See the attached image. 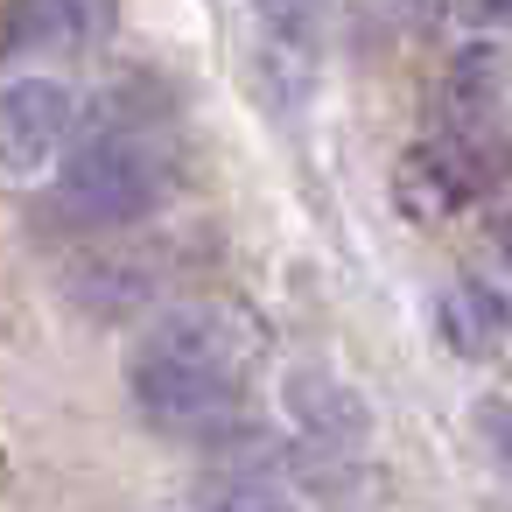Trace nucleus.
Masks as SVG:
<instances>
[{
  "label": "nucleus",
  "instance_id": "nucleus-7",
  "mask_svg": "<svg viewBox=\"0 0 512 512\" xmlns=\"http://www.w3.org/2000/svg\"><path fill=\"white\" fill-rule=\"evenodd\" d=\"M442 92H449V127L463 134H498L505 106H512V50L498 36H477L449 57L442 71Z\"/></svg>",
  "mask_w": 512,
  "mask_h": 512
},
{
  "label": "nucleus",
  "instance_id": "nucleus-3",
  "mask_svg": "<svg viewBox=\"0 0 512 512\" xmlns=\"http://www.w3.org/2000/svg\"><path fill=\"white\" fill-rule=\"evenodd\" d=\"M491 134H463V127H442L428 141H414L393 169V197L414 225H442L456 218L463 204H477L491 190V162H484Z\"/></svg>",
  "mask_w": 512,
  "mask_h": 512
},
{
  "label": "nucleus",
  "instance_id": "nucleus-2",
  "mask_svg": "<svg viewBox=\"0 0 512 512\" xmlns=\"http://www.w3.org/2000/svg\"><path fill=\"white\" fill-rule=\"evenodd\" d=\"M162 197H169V155L141 127H99L71 141V155L57 162V204L92 232H127L148 211H162Z\"/></svg>",
  "mask_w": 512,
  "mask_h": 512
},
{
  "label": "nucleus",
  "instance_id": "nucleus-11",
  "mask_svg": "<svg viewBox=\"0 0 512 512\" xmlns=\"http://www.w3.org/2000/svg\"><path fill=\"white\" fill-rule=\"evenodd\" d=\"M470 435L498 470H512V393H477L470 400Z\"/></svg>",
  "mask_w": 512,
  "mask_h": 512
},
{
  "label": "nucleus",
  "instance_id": "nucleus-9",
  "mask_svg": "<svg viewBox=\"0 0 512 512\" xmlns=\"http://www.w3.org/2000/svg\"><path fill=\"white\" fill-rule=\"evenodd\" d=\"M498 330H505V302L484 281H449L435 295V337L456 358H491L498 351Z\"/></svg>",
  "mask_w": 512,
  "mask_h": 512
},
{
  "label": "nucleus",
  "instance_id": "nucleus-5",
  "mask_svg": "<svg viewBox=\"0 0 512 512\" xmlns=\"http://www.w3.org/2000/svg\"><path fill=\"white\" fill-rule=\"evenodd\" d=\"M120 0H8L0 8V64L15 57H85L113 36Z\"/></svg>",
  "mask_w": 512,
  "mask_h": 512
},
{
  "label": "nucleus",
  "instance_id": "nucleus-14",
  "mask_svg": "<svg viewBox=\"0 0 512 512\" xmlns=\"http://www.w3.org/2000/svg\"><path fill=\"white\" fill-rule=\"evenodd\" d=\"M505 330H512V302H505Z\"/></svg>",
  "mask_w": 512,
  "mask_h": 512
},
{
  "label": "nucleus",
  "instance_id": "nucleus-4",
  "mask_svg": "<svg viewBox=\"0 0 512 512\" xmlns=\"http://www.w3.org/2000/svg\"><path fill=\"white\" fill-rule=\"evenodd\" d=\"M78 141V92L50 71L0 85V176H43Z\"/></svg>",
  "mask_w": 512,
  "mask_h": 512
},
{
  "label": "nucleus",
  "instance_id": "nucleus-1",
  "mask_svg": "<svg viewBox=\"0 0 512 512\" xmlns=\"http://www.w3.org/2000/svg\"><path fill=\"white\" fill-rule=\"evenodd\" d=\"M246 379H253V330L211 302L162 309L127 344V400L155 435L197 442L225 456L246 428Z\"/></svg>",
  "mask_w": 512,
  "mask_h": 512
},
{
  "label": "nucleus",
  "instance_id": "nucleus-8",
  "mask_svg": "<svg viewBox=\"0 0 512 512\" xmlns=\"http://www.w3.org/2000/svg\"><path fill=\"white\" fill-rule=\"evenodd\" d=\"M64 288H71V302L92 323H134V316L155 309V274L141 260H127V253H85V260H71Z\"/></svg>",
  "mask_w": 512,
  "mask_h": 512
},
{
  "label": "nucleus",
  "instance_id": "nucleus-13",
  "mask_svg": "<svg viewBox=\"0 0 512 512\" xmlns=\"http://www.w3.org/2000/svg\"><path fill=\"white\" fill-rule=\"evenodd\" d=\"M484 239H491V253H498V260L512 267V204H498V211H491V225H484Z\"/></svg>",
  "mask_w": 512,
  "mask_h": 512
},
{
  "label": "nucleus",
  "instance_id": "nucleus-6",
  "mask_svg": "<svg viewBox=\"0 0 512 512\" xmlns=\"http://www.w3.org/2000/svg\"><path fill=\"white\" fill-rule=\"evenodd\" d=\"M281 407H288L295 435L316 442V449L365 456V442H372V407H365V393H358L351 379L323 372V365H288V372H281Z\"/></svg>",
  "mask_w": 512,
  "mask_h": 512
},
{
  "label": "nucleus",
  "instance_id": "nucleus-10",
  "mask_svg": "<svg viewBox=\"0 0 512 512\" xmlns=\"http://www.w3.org/2000/svg\"><path fill=\"white\" fill-rule=\"evenodd\" d=\"M204 512H302V498L274 470H218L204 484Z\"/></svg>",
  "mask_w": 512,
  "mask_h": 512
},
{
  "label": "nucleus",
  "instance_id": "nucleus-12",
  "mask_svg": "<svg viewBox=\"0 0 512 512\" xmlns=\"http://www.w3.org/2000/svg\"><path fill=\"white\" fill-rule=\"evenodd\" d=\"M260 15L274 29V50H309L316 36V0H260Z\"/></svg>",
  "mask_w": 512,
  "mask_h": 512
}]
</instances>
